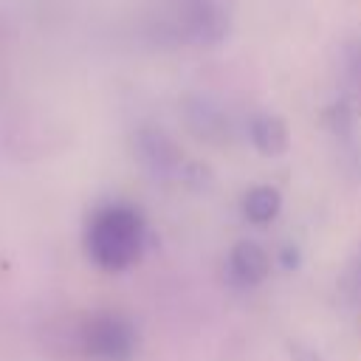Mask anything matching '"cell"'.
Wrapping results in <instances>:
<instances>
[{
	"instance_id": "6da1fadb",
	"label": "cell",
	"mask_w": 361,
	"mask_h": 361,
	"mask_svg": "<svg viewBox=\"0 0 361 361\" xmlns=\"http://www.w3.org/2000/svg\"><path fill=\"white\" fill-rule=\"evenodd\" d=\"M147 245V223L130 203H104L93 212L85 228V248L102 271H127Z\"/></svg>"
},
{
	"instance_id": "7a4b0ae2",
	"label": "cell",
	"mask_w": 361,
	"mask_h": 361,
	"mask_svg": "<svg viewBox=\"0 0 361 361\" xmlns=\"http://www.w3.org/2000/svg\"><path fill=\"white\" fill-rule=\"evenodd\" d=\"M73 347L87 361H130L138 347V336L130 319L121 313H93L76 327Z\"/></svg>"
},
{
	"instance_id": "3957f363",
	"label": "cell",
	"mask_w": 361,
	"mask_h": 361,
	"mask_svg": "<svg viewBox=\"0 0 361 361\" xmlns=\"http://www.w3.org/2000/svg\"><path fill=\"white\" fill-rule=\"evenodd\" d=\"M228 276L234 285L240 288H251V285H259L268 271H271V257L265 254V248L254 240H240L231 251H228Z\"/></svg>"
},
{
	"instance_id": "277c9868",
	"label": "cell",
	"mask_w": 361,
	"mask_h": 361,
	"mask_svg": "<svg viewBox=\"0 0 361 361\" xmlns=\"http://www.w3.org/2000/svg\"><path fill=\"white\" fill-rule=\"evenodd\" d=\"M248 138L251 144L262 152V155H282L290 144V135H288V124L274 116V113H257L248 124Z\"/></svg>"
},
{
	"instance_id": "5b68a950",
	"label": "cell",
	"mask_w": 361,
	"mask_h": 361,
	"mask_svg": "<svg viewBox=\"0 0 361 361\" xmlns=\"http://www.w3.org/2000/svg\"><path fill=\"white\" fill-rule=\"evenodd\" d=\"M279 209H282V195L276 186H254L243 197V214L254 226L271 223L279 214Z\"/></svg>"
},
{
	"instance_id": "8992f818",
	"label": "cell",
	"mask_w": 361,
	"mask_h": 361,
	"mask_svg": "<svg viewBox=\"0 0 361 361\" xmlns=\"http://www.w3.org/2000/svg\"><path fill=\"white\" fill-rule=\"evenodd\" d=\"M338 293L347 305L361 307V248L355 251V257L347 262L344 274L338 276Z\"/></svg>"
},
{
	"instance_id": "52a82bcc",
	"label": "cell",
	"mask_w": 361,
	"mask_h": 361,
	"mask_svg": "<svg viewBox=\"0 0 361 361\" xmlns=\"http://www.w3.org/2000/svg\"><path fill=\"white\" fill-rule=\"evenodd\" d=\"M290 358H293V361H324L322 355H316L313 350H305V347H299V344L290 347Z\"/></svg>"
},
{
	"instance_id": "ba28073f",
	"label": "cell",
	"mask_w": 361,
	"mask_h": 361,
	"mask_svg": "<svg viewBox=\"0 0 361 361\" xmlns=\"http://www.w3.org/2000/svg\"><path fill=\"white\" fill-rule=\"evenodd\" d=\"M353 68H355V76H358V87H361V48H358V54H355V62H353Z\"/></svg>"
}]
</instances>
